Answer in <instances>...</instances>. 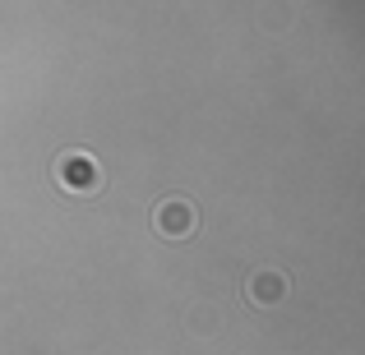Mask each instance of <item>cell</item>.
Returning <instances> with one entry per match:
<instances>
[{
    "label": "cell",
    "mask_w": 365,
    "mask_h": 355,
    "mask_svg": "<svg viewBox=\"0 0 365 355\" xmlns=\"http://www.w3.org/2000/svg\"><path fill=\"white\" fill-rule=\"evenodd\" d=\"M158 231L162 235H190L195 231V208L190 203H162L158 208Z\"/></svg>",
    "instance_id": "6da1fadb"
},
{
    "label": "cell",
    "mask_w": 365,
    "mask_h": 355,
    "mask_svg": "<svg viewBox=\"0 0 365 355\" xmlns=\"http://www.w3.org/2000/svg\"><path fill=\"white\" fill-rule=\"evenodd\" d=\"M277 286H282L277 277H259V282H250V300H259V304H273L277 295H282Z\"/></svg>",
    "instance_id": "3957f363"
},
{
    "label": "cell",
    "mask_w": 365,
    "mask_h": 355,
    "mask_svg": "<svg viewBox=\"0 0 365 355\" xmlns=\"http://www.w3.org/2000/svg\"><path fill=\"white\" fill-rule=\"evenodd\" d=\"M61 176H65V185H70V189H93V185H98V171H93L88 157H65L61 161Z\"/></svg>",
    "instance_id": "7a4b0ae2"
}]
</instances>
